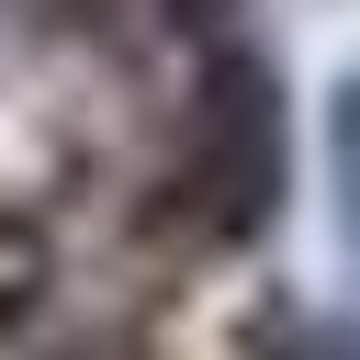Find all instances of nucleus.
Returning a JSON list of instances; mask_svg holds the SVG:
<instances>
[{
    "label": "nucleus",
    "mask_w": 360,
    "mask_h": 360,
    "mask_svg": "<svg viewBox=\"0 0 360 360\" xmlns=\"http://www.w3.org/2000/svg\"><path fill=\"white\" fill-rule=\"evenodd\" d=\"M338 191H349V248H360V79L338 90Z\"/></svg>",
    "instance_id": "nucleus-4"
},
{
    "label": "nucleus",
    "mask_w": 360,
    "mask_h": 360,
    "mask_svg": "<svg viewBox=\"0 0 360 360\" xmlns=\"http://www.w3.org/2000/svg\"><path fill=\"white\" fill-rule=\"evenodd\" d=\"M101 34H124V45H180V34H214L236 0H79Z\"/></svg>",
    "instance_id": "nucleus-2"
},
{
    "label": "nucleus",
    "mask_w": 360,
    "mask_h": 360,
    "mask_svg": "<svg viewBox=\"0 0 360 360\" xmlns=\"http://www.w3.org/2000/svg\"><path fill=\"white\" fill-rule=\"evenodd\" d=\"M270 214H281V79L259 45H214L158 169V225L180 248H248L270 236Z\"/></svg>",
    "instance_id": "nucleus-1"
},
{
    "label": "nucleus",
    "mask_w": 360,
    "mask_h": 360,
    "mask_svg": "<svg viewBox=\"0 0 360 360\" xmlns=\"http://www.w3.org/2000/svg\"><path fill=\"white\" fill-rule=\"evenodd\" d=\"M45 281H56L45 225H34V214H0V326H22V315L45 304Z\"/></svg>",
    "instance_id": "nucleus-3"
},
{
    "label": "nucleus",
    "mask_w": 360,
    "mask_h": 360,
    "mask_svg": "<svg viewBox=\"0 0 360 360\" xmlns=\"http://www.w3.org/2000/svg\"><path fill=\"white\" fill-rule=\"evenodd\" d=\"M45 360H146L135 338H68V349H45Z\"/></svg>",
    "instance_id": "nucleus-5"
}]
</instances>
